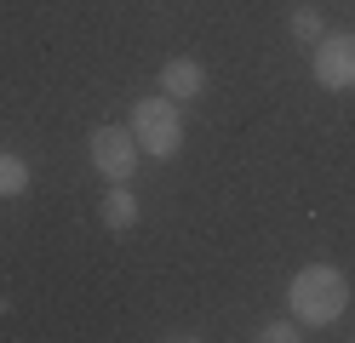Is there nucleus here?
<instances>
[{
    "mask_svg": "<svg viewBox=\"0 0 355 343\" xmlns=\"http://www.w3.org/2000/svg\"><path fill=\"white\" fill-rule=\"evenodd\" d=\"M293 337H298L293 320H270V326H258V343H293Z\"/></svg>",
    "mask_w": 355,
    "mask_h": 343,
    "instance_id": "obj_9",
    "label": "nucleus"
},
{
    "mask_svg": "<svg viewBox=\"0 0 355 343\" xmlns=\"http://www.w3.org/2000/svg\"><path fill=\"white\" fill-rule=\"evenodd\" d=\"M98 218H103V229H132V223H138V195L115 183V189L98 200Z\"/></svg>",
    "mask_w": 355,
    "mask_h": 343,
    "instance_id": "obj_6",
    "label": "nucleus"
},
{
    "mask_svg": "<svg viewBox=\"0 0 355 343\" xmlns=\"http://www.w3.org/2000/svg\"><path fill=\"white\" fill-rule=\"evenodd\" d=\"M161 91H166L172 103L201 98V91H207V69L195 63V58H172V63H161Z\"/></svg>",
    "mask_w": 355,
    "mask_h": 343,
    "instance_id": "obj_5",
    "label": "nucleus"
},
{
    "mask_svg": "<svg viewBox=\"0 0 355 343\" xmlns=\"http://www.w3.org/2000/svg\"><path fill=\"white\" fill-rule=\"evenodd\" d=\"M286 297H293V315L309 320V326H327V320H338L344 304H349V281L332 263H304L293 274V286H286Z\"/></svg>",
    "mask_w": 355,
    "mask_h": 343,
    "instance_id": "obj_1",
    "label": "nucleus"
},
{
    "mask_svg": "<svg viewBox=\"0 0 355 343\" xmlns=\"http://www.w3.org/2000/svg\"><path fill=\"white\" fill-rule=\"evenodd\" d=\"M315 80L327 91L355 86V35H321L315 40Z\"/></svg>",
    "mask_w": 355,
    "mask_h": 343,
    "instance_id": "obj_4",
    "label": "nucleus"
},
{
    "mask_svg": "<svg viewBox=\"0 0 355 343\" xmlns=\"http://www.w3.org/2000/svg\"><path fill=\"white\" fill-rule=\"evenodd\" d=\"M86 149H92V166L109 183H126L132 166H138V137H132V126H98Z\"/></svg>",
    "mask_w": 355,
    "mask_h": 343,
    "instance_id": "obj_3",
    "label": "nucleus"
},
{
    "mask_svg": "<svg viewBox=\"0 0 355 343\" xmlns=\"http://www.w3.org/2000/svg\"><path fill=\"white\" fill-rule=\"evenodd\" d=\"M132 137H138V149L149 155H178L184 149V114H178V103L166 98H144L138 109H132Z\"/></svg>",
    "mask_w": 355,
    "mask_h": 343,
    "instance_id": "obj_2",
    "label": "nucleus"
},
{
    "mask_svg": "<svg viewBox=\"0 0 355 343\" xmlns=\"http://www.w3.org/2000/svg\"><path fill=\"white\" fill-rule=\"evenodd\" d=\"M24 189H29V160L12 155V149H0V200H12Z\"/></svg>",
    "mask_w": 355,
    "mask_h": 343,
    "instance_id": "obj_7",
    "label": "nucleus"
},
{
    "mask_svg": "<svg viewBox=\"0 0 355 343\" xmlns=\"http://www.w3.org/2000/svg\"><path fill=\"white\" fill-rule=\"evenodd\" d=\"M286 29H293V40L315 46V40L327 35V23H321V12H315V6H293V17H286Z\"/></svg>",
    "mask_w": 355,
    "mask_h": 343,
    "instance_id": "obj_8",
    "label": "nucleus"
}]
</instances>
